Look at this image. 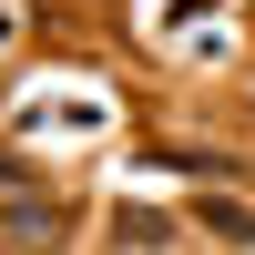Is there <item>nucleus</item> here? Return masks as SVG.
Listing matches in <instances>:
<instances>
[{
    "instance_id": "nucleus-1",
    "label": "nucleus",
    "mask_w": 255,
    "mask_h": 255,
    "mask_svg": "<svg viewBox=\"0 0 255 255\" xmlns=\"http://www.w3.org/2000/svg\"><path fill=\"white\" fill-rule=\"evenodd\" d=\"M0 235H10V245H51V235H61V215H51V204H20Z\"/></svg>"
},
{
    "instance_id": "nucleus-3",
    "label": "nucleus",
    "mask_w": 255,
    "mask_h": 255,
    "mask_svg": "<svg viewBox=\"0 0 255 255\" xmlns=\"http://www.w3.org/2000/svg\"><path fill=\"white\" fill-rule=\"evenodd\" d=\"M204 225H215L225 245H255V215H235V204H215V215H204Z\"/></svg>"
},
{
    "instance_id": "nucleus-2",
    "label": "nucleus",
    "mask_w": 255,
    "mask_h": 255,
    "mask_svg": "<svg viewBox=\"0 0 255 255\" xmlns=\"http://www.w3.org/2000/svg\"><path fill=\"white\" fill-rule=\"evenodd\" d=\"M113 235H123V245H163L174 225H163V215H113Z\"/></svg>"
}]
</instances>
